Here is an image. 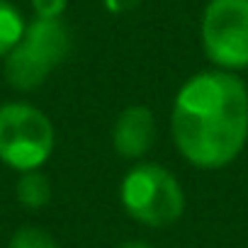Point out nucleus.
<instances>
[{
  "label": "nucleus",
  "instance_id": "obj_4",
  "mask_svg": "<svg viewBox=\"0 0 248 248\" xmlns=\"http://www.w3.org/2000/svg\"><path fill=\"white\" fill-rule=\"evenodd\" d=\"M54 124L27 102L0 107V161L15 170H39L54 151Z\"/></svg>",
  "mask_w": 248,
  "mask_h": 248
},
{
  "label": "nucleus",
  "instance_id": "obj_10",
  "mask_svg": "<svg viewBox=\"0 0 248 248\" xmlns=\"http://www.w3.org/2000/svg\"><path fill=\"white\" fill-rule=\"evenodd\" d=\"M68 0H32V10L39 20H61Z\"/></svg>",
  "mask_w": 248,
  "mask_h": 248
},
{
  "label": "nucleus",
  "instance_id": "obj_5",
  "mask_svg": "<svg viewBox=\"0 0 248 248\" xmlns=\"http://www.w3.org/2000/svg\"><path fill=\"white\" fill-rule=\"evenodd\" d=\"M200 37L207 59L221 71L248 68V0H209Z\"/></svg>",
  "mask_w": 248,
  "mask_h": 248
},
{
  "label": "nucleus",
  "instance_id": "obj_7",
  "mask_svg": "<svg viewBox=\"0 0 248 248\" xmlns=\"http://www.w3.org/2000/svg\"><path fill=\"white\" fill-rule=\"evenodd\" d=\"M15 195L17 202L25 204L27 209H42L51 200V183L39 170H25L15 185Z\"/></svg>",
  "mask_w": 248,
  "mask_h": 248
},
{
  "label": "nucleus",
  "instance_id": "obj_11",
  "mask_svg": "<svg viewBox=\"0 0 248 248\" xmlns=\"http://www.w3.org/2000/svg\"><path fill=\"white\" fill-rule=\"evenodd\" d=\"M141 3H144V0H102L105 10H107V13H112V15L132 13V10H137Z\"/></svg>",
  "mask_w": 248,
  "mask_h": 248
},
{
  "label": "nucleus",
  "instance_id": "obj_3",
  "mask_svg": "<svg viewBox=\"0 0 248 248\" xmlns=\"http://www.w3.org/2000/svg\"><path fill=\"white\" fill-rule=\"evenodd\" d=\"M71 34L61 20H34L25 27L17 46L5 56V80L15 90L39 88L68 56Z\"/></svg>",
  "mask_w": 248,
  "mask_h": 248
},
{
  "label": "nucleus",
  "instance_id": "obj_12",
  "mask_svg": "<svg viewBox=\"0 0 248 248\" xmlns=\"http://www.w3.org/2000/svg\"><path fill=\"white\" fill-rule=\"evenodd\" d=\"M119 248H151V246L144 243V241H127V243H122Z\"/></svg>",
  "mask_w": 248,
  "mask_h": 248
},
{
  "label": "nucleus",
  "instance_id": "obj_9",
  "mask_svg": "<svg viewBox=\"0 0 248 248\" xmlns=\"http://www.w3.org/2000/svg\"><path fill=\"white\" fill-rule=\"evenodd\" d=\"M10 248H59L56 238L39 226H22L10 238Z\"/></svg>",
  "mask_w": 248,
  "mask_h": 248
},
{
  "label": "nucleus",
  "instance_id": "obj_2",
  "mask_svg": "<svg viewBox=\"0 0 248 248\" xmlns=\"http://www.w3.org/2000/svg\"><path fill=\"white\" fill-rule=\"evenodd\" d=\"M119 197L132 219L151 229L175 224L185 209V192L180 183L158 163H141L132 168L122 180Z\"/></svg>",
  "mask_w": 248,
  "mask_h": 248
},
{
  "label": "nucleus",
  "instance_id": "obj_1",
  "mask_svg": "<svg viewBox=\"0 0 248 248\" xmlns=\"http://www.w3.org/2000/svg\"><path fill=\"white\" fill-rule=\"evenodd\" d=\"M180 156L204 170L229 166L248 141V88L231 71H202L175 95L170 112Z\"/></svg>",
  "mask_w": 248,
  "mask_h": 248
},
{
  "label": "nucleus",
  "instance_id": "obj_8",
  "mask_svg": "<svg viewBox=\"0 0 248 248\" xmlns=\"http://www.w3.org/2000/svg\"><path fill=\"white\" fill-rule=\"evenodd\" d=\"M25 20L20 15V10L8 3V0H0V56H8L17 42L25 34Z\"/></svg>",
  "mask_w": 248,
  "mask_h": 248
},
{
  "label": "nucleus",
  "instance_id": "obj_6",
  "mask_svg": "<svg viewBox=\"0 0 248 248\" xmlns=\"http://www.w3.org/2000/svg\"><path fill=\"white\" fill-rule=\"evenodd\" d=\"M156 137V122L146 105H129L112 127V146L122 158H141Z\"/></svg>",
  "mask_w": 248,
  "mask_h": 248
}]
</instances>
